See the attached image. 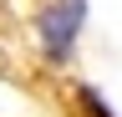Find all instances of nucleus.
Returning a JSON list of instances; mask_svg holds the SVG:
<instances>
[{
    "label": "nucleus",
    "mask_w": 122,
    "mask_h": 117,
    "mask_svg": "<svg viewBox=\"0 0 122 117\" xmlns=\"http://www.w3.org/2000/svg\"><path fill=\"white\" fill-rule=\"evenodd\" d=\"M81 15H86V0H61V5H51L41 15V46L51 61H66L71 46H76V31H81Z\"/></svg>",
    "instance_id": "1"
}]
</instances>
